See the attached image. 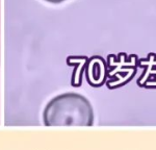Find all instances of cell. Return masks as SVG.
<instances>
[{
	"label": "cell",
	"instance_id": "obj_1",
	"mask_svg": "<svg viewBox=\"0 0 156 150\" xmlns=\"http://www.w3.org/2000/svg\"><path fill=\"white\" fill-rule=\"evenodd\" d=\"M94 120V109L90 100L74 92L55 96L43 112V122L47 127L93 126Z\"/></svg>",
	"mask_w": 156,
	"mask_h": 150
},
{
	"label": "cell",
	"instance_id": "obj_2",
	"mask_svg": "<svg viewBox=\"0 0 156 150\" xmlns=\"http://www.w3.org/2000/svg\"><path fill=\"white\" fill-rule=\"evenodd\" d=\"M117 59V57H115ZM118 61H110L109 68L112 70L110 76L115 77L109 81V87H121L126 84L132 79L133 75L136 72L137 67V57L135 55L126 56L121 53Z\"/></svg>",
	"mask_w": 156,
	"mask_h": 150
},
{
	"label": "cell",
	"instance_id": "obj_3",
	"mask_svg": "<svg viewBox=\"0 0 156 150\" xmlns=\"http://www.w3.org/2000/svg\"><path fill=\"white\" fill-rule=\"evenodd\" d=\"M87 82L93 87H101L107 78V65L101 56L90 59L85 71Z\"/></svg>",
	"mask_w": 156,
	"mask_h": 150
},
{
	"label": "cell",
	"instance_id": "obj_4",
	"mask_svg": "<svg viewBox=\"0 0 156 150\" xmlns=\"http://www.w3.org/2000/svg\"><path fill=\"white\" fill-rule=\"evenodd\" d=\"M143 69L142 76L138 78L137 84L140 87L156 88V55L151 53L147 59L138 62Z\"/></svg>",
	"mask_w": 156,
	"mask_h": 150
},
{
	"label": "cell",
	"instance_id": "obj_5",
	"mask_svg": "<svg viewBox=\"0 0 156 150\" xmlns=\"http://www.w3.org/2000/svg\"><path fill=\"white\" fill-rule=\"evenodd\" d=\"M43 1H46L48 3H52V4H59L62 3V2L67 1V0H43Z\"/></svg>",
	"mask_w": 156,
	"mask_h": 150
},
{
	"label": "cell",
	"instance_id": "obj_6",
	"mask_svg": "<svg viewBox=\"0 0 156 150\" xmlns=\"http://www.w3.org/2000/svg\"><path fill=\"white\" fill-rule=\"evenodd\" d=\"M0 32H1V3H0Z\"/></svg>",
	"mask_w": 156,
	"mask_h": 150
}]
</instances>
